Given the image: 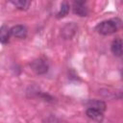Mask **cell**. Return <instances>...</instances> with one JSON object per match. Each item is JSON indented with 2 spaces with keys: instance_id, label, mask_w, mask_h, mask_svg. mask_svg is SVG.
<instances>
[{
  "instance_id": "cell-1",
  "label": "cell",
  "mask_w": 123,
  "mask_h": 123,
  "mask_svg": "<svg viewBox=\"0 0 123 123\" xmlns=\"http://www.w3.org/2000/svg\"><path fill=\"white\" fill-rule=\"evenodd\" d=\"M96 31L103 36H110L114 34L118 29H119V24L116 22V20L110 19V20H105L100 22L96 26Z\"/></svg>"
},
{
  "instance_id": "cell-2",
  "label": "cell",
  "mask_w": 123,
  "mask_h": 123,
  "mask_svg": "<svg viewBox=\"0 0 123 123\" xmlns=\"http://www.w3.org/2000/svg\"><path fill=\"white\" fill-rule=\"evenodd\" d=\"M31 69L37 75H43L48 72L49 69V63L44 58H38L34 60L30 63Z\"/></svg>"
},
{
  "instance_id": "cell-3",
  "label": "cell",
  "mask_w": 123,
  "mask_h": 123,
  "mask_svg": "<svg viewBox=\"0 0 123 123\" xmlns=\"http://www.w3.org/2000/svg\"><path fill=\"white\" fill-rule=\"evenodd\" d=\"M99 93L105 98L109 99H119L123 97V91L120 89H111V88H101Z\"/></svg>"
},
{
  "instance_id": "cell-4",
  "label": "cell",
  "mask_w": 123,
  "mask_h": 123,
  "mask_svg": "<svg viewBox=\"0 0 123 123\" xmlns=\"http://www.w3.org/2000/svg\"><path fill=\"white\" fill-rule=\"evenodd\" d=\"M86 0H80L75 1L73 5V12L75 14L79 16H86L88 13L87 7H86Z\"/></svg>"
},
{
  "instance_id": "cell-5",
  "label": "cell",
  "mask_w": 123,
  "mask_h": 123,
  "mask_svg": "<svg viewBox=\"0 0 123 123\" xmlns=\"http://www.w3.org/2000/svg\"><path fill=\"white\" fill-rule=\"evenodd\" d=\"M77 29H78V27L73 22L67 23L62 29V37L64 39H71L75 36V34L77 33Z\"/></svg>"
},
{
  "instance_id": "cell-6",
  "label": "cell",
  "mask_w": 123,
  "mask_h": 123,
  "mask_svg": "<svg viewBox=\"0 0 123 123\" xmlns=\"http://www.w3.org/2000/svg\"><path fill=\"white\" fill-rule=\"evenodd\" d=\"M12 36L17 38H25L28 34V30L24 25H15L11 28Z\"/></svg>"
},
{
  "instance_id": "cell-7",
  "label": "cell",
  "mask_w": 123,
  "mask_h": 123,
  "mask_svg": "<svg viewBox=\"0 0 123 123\" xmlns=\"http://www.w3.org/2000/svg\"><path fill=\"white\" fill-rule=\"evenodd\" d=\"M85 105L87 107V108H93V109H96V110H99L101 111H106V108H107V105L104 101L102 100H97V99H88L85 102Z\"/></svg>"
},
{
  "instance_id": "cell-8",
  "label": "cell",
  "mask_w": 123,
  "mask_h": 123,
  "mask_svg": "<svg viewBox=\"0 0 123 123\" xmlns=\"http://www.w3.org/2000/svg\"><path fill=\"white\" fill-rule=\"evenodd\" d=\"M111 53L116 57H121L123 55V40L121 38H115L111 45Z\"/></svg>"
},
{
  "instance_id": "cell-9",
  "label": "cell",
  "mask_w": 123,
  "mask_h": 123,
  "mask_svg": "<svg viewBox=\"0 0 123 123\" xmlns=\"http://www.w3.org/2000/svg\"><path fill=\"white\" fill-rule=\"evenodd\" d=\"M86 113V116L88 118H90L92 120H96V121H102L103 117H104L103 111L96 110V109H93V108H87Z\"/></svg>"
},
{
  "instance_id": "cell-10",
  "label": "cell",
  "mask_w": 123,
  "mask_h": 123,
  "mask_svg": "<svg viewBox=\"0 0 123 123\" xmlns=\"http://www.w3.org/2000/svg\"><path fill=\"white\" fill-rule=\"evenodd\" d=\"M11 29L8 28L6 25H2L0 29V40L2 44H6L10 40V36H11Z\"/></svg>"
},
{
  "instance_id": "cell-11",
  "label": "cell",
  "mask_w": 123,
  "mask_h": 123,
  "mask_svg": "<svg viewBox=\"0 0 123 123\" xmlns=\"http://www.w3.org/2000/svg\"><path fill=\"white\" fill-rule=\"evenodd\" d=\"M12 4L21 11H26L31 5V0H10Z\"/></svg>"
},
{
  "instance_id": "cell-12",
  "label": "cell",
  "mask_w": 123,
  "mask_h": 123,
  "mask_svg": "<svg viewBox=\"0 0 123 123\" xmlns=\"http://www.w3.org/2000/svg\"><path fill=\"white\" fill-rule=\"evenodd\" d=\"M69 4L66 1H63L61 5L60 11L57 12V18H62L64 16H66L69 12Z\"/></svg>"
},
{
  "instance_id": "cell-13",
  "label": "cell",
  "mask_w": 123,
  "mask_h": 123,
  "mask_svg": "<svg viewBox=\"0 0 123 123\" xmlns=\"http://www.w3.org/2000/svg\"><path fill=\"white\" fill-rule=\"evenodd\" d=\"M121 78H122V80H123V67H122V69H121Z\"/></svg>"
},
{
  "instance_id": "cell-14",
  "label": "cell",
  "mask_w": 123,
  "mask_h": 123,
  "mask_svg": "<svg viewBox=\"0 0 123 123\" xmlns=\"http://www.w3.org/2000/svg\"><path fill=\"white\" fill-rule=\"evenodd\" d=\"M73 1H74V2H75V1H80V0H73Z\"/></svg>"
}]
</instances>
